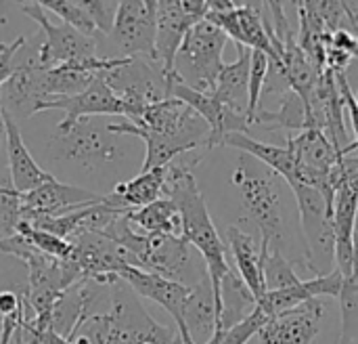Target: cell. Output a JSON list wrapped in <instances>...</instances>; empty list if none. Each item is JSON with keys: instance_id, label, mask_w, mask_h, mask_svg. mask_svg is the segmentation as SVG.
<instances>
[{"instance_id": "obj_12", "label": "cell", "mask_w": 358, "mask_h": 344, "mask_svg": "<svg viewBox=\"0 0 358 344\" xmlns=\"http://www.w3.org/2000/svg\"><path fill=\"white\" fill-rule=\"evenodd\" d=\"M103 195L92 193L88 189L61 183L57 179H50L48 183L36 187L29 193H23L21 202V223L34 225L44 219L63 216L67 212L88 208L92 204H99Z\"/></svg>"}, {"instance_id": "obj_31", "label": "cell", "mask_w": 358, "mask_h": 344, "mask_svg": "<svg viewBox=\"0 0 358 344\" xmlns=\"http://www.w3.org/2000/svg\"><path fill=\"white\" fill-rule=\"evenodd\" d=\"M266 322H268V317H266L260 309H256L245 322H241V324H237L235 328L222 332L220 344H248L254 336L260 334V330H262V326H264Z\"/></svg>"}, {"instance_id": "obj_23", "label": "cell", "mask_w": 358, "mask_h": 344, "mask_svg": "<svg viewBox=\"0 0 358 344\" xmlns=\"http://www.w3.org/2000/svg\"><path fill=\"white\" fill-rule=\"evenodd\" d=\"M130 225L145 233V235H159V238H180L182 221L176 204L168 198H162L145 208L128 212Z\"/></svg>"}, {"instance_id": "obj_3", "label": "cell", "mask_w": 358, "mask_h": 344, "mask_svg": "<svg viewBox=\"0 0 358 344\" xmlns=\"http://www.w3.org/2000/svg\"><path fill=\"white\" fill-rule=\"evenodd\" d=\"M227 40L229 36L208 19L191 27L174 61V74L178 80L195 90L212 92L224 67L222 53Z\"/></svg>"}, {"instance_id": "obj_4", "label": "cell", "mask_w": 358, "mask_h": 344, "mask_svg": "<svg viewBox=\"0 0 358 344\" xmlns=\"http://www.w3.org/2000/svg\"><path fill=\"white\" fill-rule=\"evenodd\" d=\"M115 139L117 137L109 132V122L99 124L94 118H63L55 128L48 151L55 160L73 162L88 170H94L120 156Z\"/></svg>"}, {"instance_id": "obj_22", "label": "cell", "mask_w": 358, "mask_h": 344, "mask_svg": "<svg viewBox=\"0 0 358 344\" xmlns=\"http://www.w3.org/2000/svg\"><path fill=\"white\" fill-rule=\"evenodd\" d=\"M258 126L262 130H287V132H302L306 128H313L308 107L300 95L294 90H287L279 97V109L271 111L266 107H260L258 113L254 116L252 128Z\"/></svg>"}, {"instance_id": "obj_20", "label": "cell", "mask_w": 358, "mask_h": 344, "mask_svg": "<svg viewBox=\"0 0 358 344\" xmlns=\"http://www.w3.org/2000/svg\"><path fill=\"white\" fill-rule=\"evenodd\" d=\"M287 149L294 153L296 162L302 168H308L319 174H331L342 160V153L336 149L331 139L319 128H306L287 139Z\"/></svg>"}, {"instance_id": "obj_10", "label": "cell", "mask_w": 358, "mask_h": 344, "mask_svg": "<svg viewBox=\"0 0 358 344\" xmlns=\"http://www.w3.org/2000/svg\"><path fill=\"white\" fill-rule=\"evenodd\" d=\"M136 269L162 275L182 286H197L208 277L206 263H199L191 246L182 238H159L149 235L143 254L136 261Z\"/></svg>"}, {"instance_id": "obj_33", "label": "cell", "mask_w": 358, "mask_h": 344, "mask_svg": "<svg viewBox=\"0 0 358 344\" xmlns=\"http://www.w3.org/2000/svg\"><path fill=\"white\" fill-rule=\"evenodd\" d=\"M336 80H338V86H340V92H342V99H344V105H346V111H348V118H350V126H352V132H355V141H352V153L358 151V105L357 99H355V92L348 84V78L346 74H336Z\"/></svg>"}, {"instance_id": "obj_17", "label": "cell", "mask_w": 358, "mask_h": 344, "mask_svg": "<svg viewBox=\"0 0 358 344\" xmlns=\"http://www.w3.org/2000/svg\"><path fill=\"white\" fill-rule=\"evenodd\" d=\"M227 248L237 265V275L250 288L256 301H262L266 294L264 284V269H262V244L260 238L256 240L252 233L243 231L241 227L227 229Z\"/></svg>"}, {"instance_id": "obj_36", "label": "cell", "mask_w": 358, "mask_h": 344, "mask_svg": "<svg viewBox=\"0 0 358 344\" xmlns=\"http://www.w3.org/2000/svg\"><path fill=\"white\" fill-rule=\"evenodd\" d=\"M0 158L6 162V124H4V105L0 99ZM0 170H8V168H0Z\"/></svg>"}, {"instance_id": "obj_32", "label": "cell", "mask_w": 358, "mask_h": 344, "mask_svg": "<svg viewBox=\"0 0 358 344\" xmlns=\"http://www.w3.org/2000/svg\"><path fill=\"white\" fill-rule=\"evenodd\" d=\"M84 6L90 13L99 34L109 36L111 29H113V23H115L120 2H113V0H84Z\"/></svg>"}, {"instance_id": "obj_24", "label": "cell", "mask_w": 358, "mask_h": 344, "mask_svg": "<svg viewBox=\"0 0 358 344\" xmlns=\"http://www.w3.org/2000/svg\"><path fill=\"white\" fill-rule=\"evenodd\" d=\"M220 301H222V313L216 328L220 332H227L237 324L245 322L258 309V301L235 271L224 275L220 286Z\"/></svg>"}, {"instance_id": "obj_6", "label": "cell", "mask_w": 358, "mask_h": 344, "mask_svg": "<svg viewBox=\"0 0 358 344\" xmlns=\"http://www.w3.org/2000/svg\"><path fill=\"white\" fill-rule=\"evenodd\" d=\"M21 11L40 25L42 40L34 59L40 67H57L63 63L99 57L96 38L84 36L67 23L52 21L40 2H21Z\"/></svg>"}, {"instance_id": "obj_7", "label": "cell", "mask_w": 358, "mask_h": 344, "mask_svg": "<svg viewBox=\"0 0 358 344\" xmlns=\"http://www.w3.org/2000/svg\"><path fill=\"white\" fill-rule=\"evenodd\" d=\"M208 21L218 25L237 46L260 50L275 59L273 42L268 36L266 2H235V0H210Z\"/></svg>"}, {"instance_id": "obj_35", "label": "cell", "mask_w": 358, "mask_h": 344, "mask_svg": "<svg viewBox=\"0 0 358 344\" xmlns=\"http://www.w3.org/2000/svg\"><path fill=\"white\" fill-rule=\"evenodd\" d=\"M344 8H346V15H348V25H350V29L358 36V8L355 6V2H344ZM352 92H355V99H357L358 105V86Z\"/></svg>"}, {"instance_id": "obj_14", "label": "cell", "mask_w": 358, "mask_h": 344, "mask_svg": "<svg viewBox=\"0 0 358 344\" xmlns=\"http://www.w3.org/2000/svg\"><path fill=\"white\" fill-rule=\"evenodd\" d=\"M325 307L319 298L308 301L292 311L271 317L260 334V344H313L321 332Z\"/></svg>"}, {"instance_id": "obj_9", "label": "cell", "mask_w": 358, "mask_h": 344, "mask_svg": "<svg viewBox=\"0 0 358 344\" xmlns=\"http://www.w3.org/2000/svg\"><path fill=\"white\" fill-rule=\"evenodd\" d=\"M157 2L124 0L120 2L113 29L107 38L120 48V57H141L155 63Z\"/></svg>"}, {"instance_id": "obj_34", "label": "cell", "mask_w": 358, "mask_h": 344, "mask_svg": "<svg viewBox=\"0 0 358 344\" xmlns=\"http://www.w3.org/2000/svg\"><path fill=\"white\" fill-rule=\"evenodd\" d=\"M10 344H40V334L25 322V315H23V322L17 328V332H15Z\"/></svg>"}, {"instance_id": "obj_27", "label": "cell", "mask_w": 358, "mask_h": 344, "mask_svg": "<svg viewBox=\"0 0 358 344\" xmlns=\"http://www.w3.org/2000/svg\"><path fill=\"white\" fill-rule=\"evenodd\" d=\"M21 202L23 193L15 189L8 170H0V238L17 233L21 223Z\"/></svg>"}, {"instance_id": "obj_13", "label": "cell", "mask_w": 358, "mask_h": 344, "mask_svg": "<svg viewBox=\"0 0 358 344\" xmlns=\"http://www.w3.org/2000/svg\"><path fill=\"white\" fill-rule=\"evenodd\" d=\"M120 280L126 282L134 290L136 296L153 301L170 313V317L176 324V332H178L182 344H195L189 338L187 328H185V307H187V298L191 294L189 286H182L178 282L166 280L155 273H147L136 267H126L120 273Z\"/></svg>"}, {"instance_id": "obj_18", "label": "cell", "mask_w": 358, "mask_h": 344, "mask_svg": "<svg viewBox=\"0 0 358 344\" xmlns=\"http://www.w3.org/2000/svg\"><path fill=\"white\" fill-rule=\"evenodd\" d=\"M166 174H168V166L138 172L134 179L117 183L111 189V193L103 195V202L122 212H132V210L145 208L164 198Z\"/></svg>"}, {"instance_id": "obj_25", "label": "cell", "mask_w": 358, "mask_h": 344, "mask_svg": "<svg viewBox=\"0 0 358 344\" xmlns=\"http://www.w3.org/2000/svg\"><path fill=\"white\" fill-rule=\"evenodd\" d=\"M46 13L59 17L61 23H67L69 27L78 29L84 36L99 38V29L90 17V13L84 6V0H42L40 2Z\"/></svg>"}, {"instance_id": "obj_19", "label": "cell", "mask_w": 358, "mask_h": 344, "mask_svg": "<svg viewBox=\"0 0 358 344\" xmlns=\"http://www.w3.org/2000/svg\"><path fill=\"white\" fill-rule=\"evenodd\" d=\"M250 65L252 50L245 46H237V59L233 63H224L212 90L224 107L241 116H248L250 107Z\"/></svg>"}, {"instance_id": "obj_29", "label": "cell", "mask_w": 358, "mask_h": 344, "mask_svg": "<svg viewBox=\"0 0 358 344\" xmlns=\"http://www.w3.org/2000/svg\"><path fill=\"white\" fill-rule=\"evenodd\" d=\"M340 311H342V332L338 344H358V284L352 280H344L340 294Z\"/></svg>"}, {"instance_id": "obj_8", "label": "cell", "mask_w": 358, "mask_h": 344, "mask_svg": "<svg viewBox=\"0 0 358 344\" xmlns=\"http://www.w3.org/2000/svg\"><path fill=\"white\" fill-rule=\"evenodd\" d=\"M208 15L206 0H159L157 2V34L155 63L166 76L174 74L176 55L191 32Z\"/></svg>"}, {"instance_id": "obj_16", "label": "cell", "mask_w": 358, "mask_h": 344, "mask_svg": "<svg viewBox=\"0 0 358 344\" xmlns=\"http://www.w3.org/2000/svg\"><path fill=\"white\" fill-rule=\"evenodd\" d=\"M4 124H6V166L15 189L19 193H29L36 187L55 179L50 172L38 166L27 145L23 143L21 130L8 109H4Z\"/></svg>"}, {"instance_id": "obj_37", "label": "cell", "mask_w": 358, "mask_h": 344, "mask_svg": "<svg viewBox=\"0 0 358 344\" xmlns=\"http://www.w3.org/2000/svg\"><path fill=\"white\" fill-rule=\"evenodd\" d=\"M352 282L358 284V219H357V229H355V263H352Z\"/></svg>"}, {"instance_id": "obj_2", "label": "cell", "mask_w": 358, "mask_h": 344, "mask_svg": "<svg viewBox=\"0 0 358 344\" xmlns=\"http://www.w3.org/2000/svg\"><path fill=\"white\" fill-rule=\"evenodd\" d=\"M233 185L237 187L248 214L258 227L262 250L277 248L285 254L287 229L283 219V206L271 174H264L260 170L256 158L241 153L239 164L233 172Z\"/></svg>"}, {"instance_id": "obj_26", "label": "cell", "mask_w": 358, "mask_h": 344, "mask_svg": "<svg viewBox=\"0 0 358 344\" xmlns=\"http://www.w3.org/2000/svg\"><path fill=\"white\" fill-rule=\"evenodd\" d=\"M262 269H264L266 292H279V290H287V288L302 284V280L294 271L289 259L277 248L262 250Z\"/></svg>"}, {"instance_id": "obj_1", "label": "cell", "mask_w": 358, "mask_h": 344, "mask_svg": "<svg viewBox=\"0 0 358 344\" xmlns=\"http://www.w3.org/2000/svg\"><path fill=\"white\" fill-rule=\"evenodd\" d=\"M195 164V162H193ZM193 164H168L166 185H164V198L172 200L180 212L182 221V233L180 238L199 252L201 261L206 263L214 296H216V313L220 322L222 313V301H220V286L227 273H231V265L227 261V244L222 242L216 225L212 223V216L208 212L206 200L197 187V181L193 177ZM218 328V324H216Z\"/></svg>"}, {"instance_id": "obj_28", "label": "cell", "mask_w": 358, "mask_h": 344, "mask_svg": "<svg viewBox=\"0 0 358 344\" xmlns=\"http://www.w3.org/2000/svg\"><path fill=\"white\" fill-rule=\"evenodd\" d=\"M17 233L21 238L27 240L29 246H34L38 252L50 256V259H57V261H67L73 252V244L71 242H65L48 231H42V229H36L27 223H19L17 227Z\"/></svg>"}, {"instance_id": "obj_11", "label": "cell", "mask_w": 358, "mask_h": 344, "mask_svg": "<svg viewBox=\"0 0 358 344\" xmlns=\"http://www.w3.org/2000/svg\"><path fill=\"white\" fill-rule=\"evenodd\" d=\"M71 244L73 252L69 261L76 265L84 282H94L99 286L111 288L120 282V273L126 267H132L126 250L120 248L115 242L107 240L105 235L84 233Z\"/></svg>"}, {"instance_id": "obj_30", "label": "cell", "mask_w": 358, "mask_h": 344, "mask_svg": "<svg viewBox=\"0 0 358 344\" xmlns=\"http://www.w3.org/2000/svg\"><path fill=\"white\" fill-rule=\"evenodd\" d=\"M271 71V59L268 55L260 53V50H252V65H250V107H248V120H250V128L254 122V116L258 113L260 105H262V92H264V84Z\"/></svg>"}, {"instance_id": "obj_21", "label": "cell", "mask_w": 358, "mask_h": 344, "mask_svg": "<svg viewBox=\"0 0 358 344\" xmlns=\"http://www.w3.org/2000/svg\"><path fill=\"white\" fill-rule=\"evenodd\" d=\"M216 324H218L216 296H214V288L208 275L197 286L191 288V294L185 307V328L193 343L206 344L214 336Z\"/></svg>"}, {"instance_id": "obj_15", "label": "cell", "mask_w": 358, "mask_h": 344, "mask_svg": "<svg viewBox=\"0 0 358 344\" xmlns=\"http://www.w3.org/2000/svg\"><path fill=\"white\" fill-rule=\"evenodd\" d=\"M46 109H59L65 113V120H78V118H96V116H122L124 118V105L120 97L109 86L105 74H99L92 84L71 97H50L36 105L34 113L46 111Z\"/></svg>"}, {"instance_id": "obj_5", "label": "cell", "mask_w": 358, "mask_h": 344, "mask_svg": "<svg viewBox=\"0 0 358 344\" xmlns=\"http://www.w3.org/2000/svg\"><path fill=\"white\" fill-rule=\"evenodd\" d=\"M105 78L124 105V120H136L149 105L170 99L164 69L141 57L126 59L120 67L105 71Z\"/></svg>"}]
</instances>
